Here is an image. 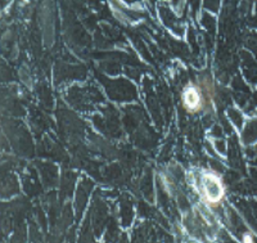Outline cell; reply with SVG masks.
I'll use <instances>...</instances> for the list:
<instances>
[{"instance_id": "cell-1", "label": "cell", "mask_w": 257, "mask_h": 243, "mask_svg": "<svg viewBox=\"0 0 257 243\" xmlns=\"http://www.w3.org/2000/svg\"><path fill=\"white\" fill-rule=\"evenodd\" d=\"M215 85L210 75L203 73L197 77L196 82H190L180 94L181 105L187 113H207L213 104Z\"/></svg>"}, {"instance_id": "cell-2", "label": "cell", "mask_w": 257, "mask_h": 243, "mask_svg": "<svg viewBox=\"0 0 257 243\" xmlns=\"http://www.w3.org/2000/svg\"><path fill=\"white\" fill-rule=\"evenodd\" d=\"M192 187L201 199L202 205L210 208L221 206L225 197V187L219 174L210 170H199L190 175Z\"/></svg>"}, {"instance_id": "cell-3", "label": "cell", "mask_w": 257, "mask_h": 243, "mask_svg": "<svg viewBox=\"0 0 257 243\" xmlns=\"http://www.w3.org/2000/svg\"><path fill=\"white\" fill-rule=\"evenodd\" d=\"M245 124L247 125L242 133V141L247 146V144H252L257 141V118H253Z\"/></svg>"}]
</instances>
